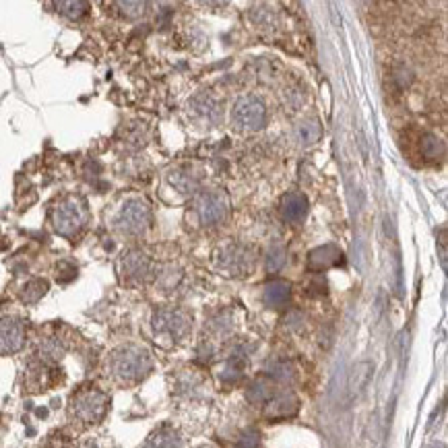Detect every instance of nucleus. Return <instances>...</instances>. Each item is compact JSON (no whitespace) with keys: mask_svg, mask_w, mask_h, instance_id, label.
<instances>
[{"mask_svg":"<svg viewBox=\"0 0 448 448\" xmlns=\"http://www.w3.org/2000/svg\"><path fill=\"white\" fill-rule=\"evenodd\" d=\"M298 397L294 392H273L265 401V416L269 419L294 418L298 413Z\"/></svg>","mask_w":448,"mask_h":448,"instance_id":"9b49d317","label":"nucleus"},{"mask_svg":"<svg viewBox=\"0 0 448 448\" xmlns=\"http://www.w3.org/2000/svg\"><path fill=\"white\" fill-rule=\"evenodd\" d=\"M343 263V254L335 244H325L308 254V267L312 270H327Z\"/></svg>","mask_w":448,"mask_h":448,"instance_id":"ddd939ff","label":"nucleus"},{"mask_svg":"<svg viewBox=\"0 0 448 448\" xmlns=\"http://www.w3.org/2000/svg\"><path fill=\"white\" fill-rule=\"evenodd\" d=\"M54 8L70 21H81L89 13V0H52Z\"/></svg>","mask_w":448,"mask_h":448,"instance_id":"f3484780","label":"nucleus"},{"mask_svg":"<svg viewBox=\"0 0 448 448\" xmlns=\"http://www.w3.org/2000/svg\"><path fill=\"white\" fill-rule=\"evenodd\" d=\"M120 273L130 283H145L153 277V261L141 250H128L120 259Z\"/></svg>","mask_w":448,"mask_h":448,"instance_id":"1a4fd4ad","label":"nucleus"},{"mask_svg":"<svg viewBox=\"0 0 448 448\" xmlns=\"http://www.w3.org/2000/svg\"><path fill=\"white\" fill-rule=\"evenodd\" d=\"M321 135H323V128H321V124L316 120H304L298 128H296V137H298V141L301 145L316 143L321 139Z\"/></svg>","mask_w":448,"mask_h":448,"instance_id":"aec40b11","label":"nucleus"},{"mask_svg":"<svg viewBox=\"0 0 448 448\" xmlns=\"http://www.w3.org/2000/svg\"><path fill=\"white\" fill-rule=\"evenodd\" d=\"M143 448H184V444H182V438H180L176 430L163 425V428H159L151 434L149 438L145 440Z\"/></svg>","mask_w":448,"mask_h":448,"instance_id":"2eb2a0df","label":"nucleus"},{"mask_svg":"<svg viewBox=\"0 0 448 448\" xmlns=\"http://www.w3.org/2000/svg\"><path fill=\"white\" fill-rule=\"evenodd\" d=\"M114 225L122 236L139 238L151 225V207L145 199H128L122 203Z\"/></svg>","mask_w":448,"mask_h":448,"instance_id":"7ed1b4c3","label":"nucleus"},{"mask_svg":"<svg viewBox=\"0 0 448 448\" xmlns=\"http://www.w3.org/2000/svg\"><path fill=\"white\" fill-rule=\"evenodd\" d=\"M199 176L192 172V170H188V168H178V170H174L172 174H170V184L182 192V194H192V192H197V188H199Z\"/></svg>","mask_w":448,"mask_h":448,"instance_id":"a211bd4d","label":"nucleus"},{"mask_svg":"<svg viewBox=\"0 0 448 448\" xmlns=\"http://www.w3.org/2000/svg\"><path fill=\"white\" fill-rule=\"evenodd\" d=\"M116 4H118L120 13H122L124 17H128V19H139V17L145 15L149 0H116Z\"/></svg>","mask_w":448,"mask_h":448,"instance_id":"4be33fe9","label":"nucleus"},{"mask_svg":"<svg viewBox=\"0 0 448 448\" xmlns=\"http://www.w3.org/2000/svg\"><path fill=\"white\" fill-rule=\"evenodd\" d=\"M25 345V325L19 318L0 321V356L15 354Z\"/></svg>","mask_w":448,"mask_h":448,"instance_id":"9d476101","label":"nucleus"},{"mask_svg":"<svg viewBox=\"0 0 448 448\" xmlns=\"http://www.w3.org/2000/svg\"><path fill=\"white\" fill-rule=\"evenodd\" d=\"M46 292H48V283H46V281H42V279L31 281L30 285L23 290V299H25L27 304H33V301H37V299L42 298Z\"/></svg>","mask_w":448,"mask_h":448,"instance_id":"b1692460","label":"nucleus"},{"mask_svg":"<svg viewBox=\"0 0 448 448\" xmlns=\"http://www.w3.org/2000/svg\"><path fill=\"white\" fill-rule=\"evenodd\" d=\"M151 325H153L155 335L168 337L170 341H182L192 327V321L180 308H159L153 314Z\"/></svg>","mask_w":448,"mask_h":448,"instance_id":"0eeeda50","label":"nucleus"},{"mask_svg":"<svg viewBox=\"0 0 448 448\" xmlns=\"http://www.w3.org/2000/svg\"><path fill=\"white\" fill-rule=\"evenodd\" d=\"M267 106L256 95H244L234 106L232 120L242 132H259L267 124Z\"/></svg>","mask_w":448,"mask_h":448,"instance_id":"39448f33","label":"nucleus"},{"mask_svg":"<svg viewBox=\"0 0 448 448\" xmlns=\"http://www.w3.org/2000/svg\"><path fill=\"white\" fill-rule=\"evenodd\" d=\"M421 155L428 161H438L444 157V143L434 135H423L421 139Z\"/></svg>","mask_w":448,"mask_h":448,"instance_id":"412c9836","label":"nucleus"},{"mask_svg":"<svg viewBox=\"0 0 448 448\" xmlns=\"http://www.w3.org/2000/svg\"><path fill=\"white\" fill-rule=\"evenodd\" d=\"M244 370H246V356L244 354H234L232 358L225 361V366H223V372H221V380H225V382H238L239 378H242V374H244Z\"/></svg>","mask_w":448,"mask_h":448,"instance_id":"6ab92c4d","label":"nucleus"},{"mask_svg":"<svg viewBox=\"0 0 448 448\" xmlns=\"http://www.w3.org/2000/svg\"><path fill=\"white\" fill-rule=\"evenodd\" d=\"M188 112L194 120H201L203 124H217L221 120V114H223V108L221 104L213 97V95H197L190 106H188Z\"/></svg>","mask_w":448,"mask_h":448,"instance_id":"f8f14e48","label":"nucleus"},{"mask_svg":"<svg viewBox=\"0 0 448 448\" xmlns=\"http://www.w3.org/2000/svg\"><path fill=\"white\" fill-rule=\"evenodd\" d=\"M108 405H110V401H108V397L101 390L83 389L73 397L70 411H73L75 418L83 421V423H97L106 416Z\"/></svg>","mask_w":448,"mask_h":448,"instance_id":"423d86ee","label":"nucleus"},{"mask_svg":"<svg viewBox=\"0 0 448 448\" xmlns=\"http://www.w3.org/2000/svg\"><path fill=\"white\" fill-rule=\"evenodd\" d=\"M279 211H281V215H283L285 221L298 223V221H301L306 217V213H308V199L301 192H287L281 199Z\"/></svg>","mask_w":448,"mask_h":448,"instance_id":"4468645a","label":"nucleus"},{"mask_svg":"<svg viewBox=\"0 0 448 448\" xmlns=\"http://www.w3.org/2000/svg\"><path fill=\"white\" fill-rule=\"evenodd\" d=\"M238 448H261V434L259 430L250 428L246 432H242L238 440Z\"/></svg>","mask_w":448,"mask_h":448,"instance_id":"393cba45","label":"nucleus"},{"mask_svg":"<svg viewBox=\"0 0 448 448\" xmlns=\"http://www.w3.org/2000/svg\"><path fill=\"white\" fill-rule=\"evenodd\" d=\"M81 448H106V447H99L97 442H87V444H83Z\"/></svg>","mask_w":448,"mask_h":448,"instance_id":"bb28decb","label":"nucleus"},{"mask_svg":"<svg viewBox=\"0 0 448 448\" xmlns=\"http://www.w3.org/2000/svg\"><path fill=\"white\" fill-rule=\"evenodd\" d=\"M89 219L87 203L79 197H66L52 209V225L64 238L77 236Z\"/></svg>","mask_w":448,"mask_h":448,"instance_id":"f03ea898","label":"nucleus"},{"mask_svg":"<svg viewBox=\"0 0 448 448\" xmlns=\"http://www.w3.org/2000/svg\"><path fill=\"white\" fill-rule=\"evenodd\" d=\"M267 270L269 273H279V270L285 267L287 263V252L283 246H273L269 252H267Z\"/></svg>","mask_w":448,"mask_h":448,"instance_id":"5701e85b","label":"nucleus"},{"mask_svg":"<svg viewBox=\"0 0 448 448\" xmlns=\"http://www.w3.org/2000/svg\"><path fill=\"white\" fill-rule=\"evenodd\" d=\"M215 269L230 277H244L254 267V252L242 244H225L219 246L213 256Z\"/></svg>","mask_w":448,"mask_h":448,"instance_id":"20e7f679","label":"nucleus"},{"mask_svg":"<svg viewBox=\"0 0 448 448\" xmlns=\"http://www.w3.org/2000/svg\"><path fill=\"white\" fill-rule=\"evenodd\" d=\"M194 213H197V217L203 225H207V228L217 225V223L225 221V217L230 213L228 197L219 190H207V192L197 197Z\"/></svg>","mask_w":448,"mask_h":448,"instance_id":"6e6552de","label":"nucleus"},{"mask_svg":"<svg viewBox=\"0 0 448 448\" xmlns=\"http://www.w3.org/2000/svg\"><path fill=\"white\" fill-rule=\"evenodd\" d=\"M211 4H215V6H223V4H228L230 0H209Z\"/></svg>","mask_w":448,"mask_h":448,"instance_id":"a878e982","label":"nucleus"},{"mask_svg":"<svg viewBox=\"0 0 448 448\" xmlns=\"http://www.w3.org/2000/svg\"><path fill=\"white\" fill-rule=\"evenodd\" d=\"M153 370V359L147 354V349L137 345L120 347L110 358V372L114 380L122 385H135L147 378Z\"/></svg>","mask_w":448,"mask_h":448,"instance_id":"f257e3e1","label":"nucleus"},{"mask_svg":"<svg viewBox=\"0 0 448 448\" xmlns=\"http://www.w3.org/2000/svg\"><path fill=\"white\" fill-rule=\"evenodd\" d=\"M290 296H292V287L285 281H270L263 294L265 304L270 308H283L290 301Z\"/></svg>","mask_w":448,"mask_h":448,"instance_id":"dca6fc26","label":"nucleus"}]
</instances>
